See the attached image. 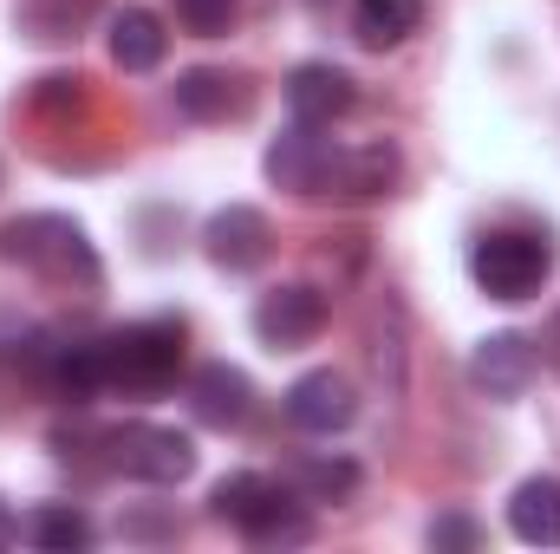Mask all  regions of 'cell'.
Segmentation results:
<instances>
[{
	"label": "cell",
	"mask_w": 560,
	"mask_h": 554,
	"mask_svg": "<svg viewBox=\"0 0 560 554\" xmlns=\"http://www.w3.org/2000/svg\"><path fill=\"white\" fill-rule=\"evenodd\" d=\"M7 535H13V529H7V516H0V542H7Z\"/></svg>",
	"instance_id": "603a6c76"
},
{
	"label": "cell",
	"mask_w": 560,
	"mask_h": 554,
	"mask_svg": "<svg viewBox=\"0 0 560 554\" xmlns=\"http://www.w3.org/2000/svg\"><path fill=\"white\" fill-rule=\"evenodd\" d=\"M183 320H131L105 339H92L98 353V379L118 392H163L183 372Z\"/></svg>",
	"instance_id": "6da1fadb"
},
{
	"label": "cell",
	"mask_w": 560,
	"mask_h": 554,
	"mask_svg": "<svg viewBox=\"0 0 560 554\" xmlns=\"http://www.w3.org/2000/svg\"><path fill=\"white\" fill-rule=\"evenodd\" d=\"M555 353H560V333H555Z\"/></svg>",
	"instance_id": "cb8c5ba5"
},
{
	"label": "cell",
	"mask_w": 560,
	"mask_h": 554,
	"mask_svg": "<svg viewBox=\"0 0 560 554\" xmlns=\"http://www.w3.org/2000/svg\"><path fill=\"white\" fill-rule=\"evenodd\" d=\"M339 157L346 150L332 138H319V125L293 118V131L268 143V176L293 196H326V189H339Z\"/></svg>",
	"instance_id": "8992f818"
},
{
	"label": "cell",
	"mask_w": 560,
	"mask_h": 554,
	"mask_svg": "<svg viewBox=\"0 0 560 554\" xmlns=\"http://www.w3.org/2000/svg\"><path fill=\"white\" fill-rule=\"evenodd\" d=\"M359 412V399H352V385L326 366V372H306V379H293L287 385V417L300 424V430H313V437H332V430H346Z\"/></svg>",
	"instance_id": "9c48e42d"
},
{
	"label": "cell",
	"mask_w": 560,
	"mask_h": 554,
	"mask_svg": "<svg viewBox=\"0 0 560 554\" xmlns=\"http://www.w3.org/2000/svg\"><path fill=\"white\" fill-rule=\"evenodd\" d=\"M235 85H242V79H229V72H215V66H196V72L176 79V105H183L189 118H229V112L248 105V92H235Z\"/></svg>",
	"instance_id": "9a60e30c"
},
{
	"label": "cell",
	"mask_w": 560,
	"mask_h": 554,
	"mask_svg": "<svg viewBox=\"0 0 560 554\" xmlns=\"http://www.w3.org/2000/svg\"><path fill=\"white\" fill-rule=\"evenodd\" d=\"M189 399H196V417L202 424H242L248 417V372H235V366H202L196 379H189Z\"/></svg>",
	"instance_id": "5bb4252c"
},
{
	"label": "cell",
	"mask_w": 560,
	"mask_h": 554,
	"mask_svg": "<svg viewBox=\"0 0 560 554\" xmlns=\"http://www.w3.org/2000/svg\"><path fill=\"white\" fill-rule=\"evenodd\" d=\"M26 542L46 554H79V549H92V522L72 503H46V509L26 516Z\"/></svg>",
	"instance_id": "e0dca14e"
},
{
	"label": "cell",
	"mask_w": 560,
	"mask_h": 554,
	"mask_svg": "<svg viewBox=\"0 0 560 554\" xmlns=\"http://www.w3.org/2000/svg\"><path fill=\"white\" fill-rule=\"evenodd\" d=\"M423 26V0H359L352 7V33L365 46H398Z\"/></svg>",
	"instance_id": "2e32d148"
},
{
	"label": "cell",
	"mask_w": 560,
	"mask_h": 554,
	"mask_svg": "<svg viewBox=\"0 0 560 554\" xmlns=\"http://www.w3.org/2000/svg\"><path fill=\"white\" fill-rule=\"evenodd\" d=\"M293 483L306 489V503H339V496L359 489V470H352L346 457H306V463L293 470Z\"/></svg>",
	"instance_id": "ffe728a7"
},
{
	"label": "cell",
	"mask_w": 560,
	"mask_h": 554,
	"mask_svg": "<svg viewBox=\"0 0 560 554\" xmlns=\"http://www.w3.org/2000/svg\"><path fill=\"white\" fill-rule=\"evenodd\" d=\"M268 249H275V229H268V216H261V209L229 203V209H215V216H209V262H215V268L248 275V268H261V262H268Z\"/></svg>",
	"instance_id": "ba28073f"
},
{
	"label": "cell",
	"mask_w": 560,
	"mask_h": 554,
	"mask_svg": "<svg viewBox=\"0 0 560 554\" xmlns=\"http://www.w3.org/2000/svg\"><path fill=\"white\" fill-rule=\"evenodd\" d=\"M98 13V0H20V26L26 39H79V26Z\"/></svg>",
	"instance_id": "d6986e66"
},
{
	"label": "cell",
	"mask_w": 560,
	"mask_h": 554,
	"mask_svg": "<svg viewBox=\"0 0 560 554\" xmlns=\"http://www.w3.org/2000/svg\"><path fill=\"white\" fill-rule=\"evenodd\" d=\"M313 7H326V0H313Z\"/></svg>",
	"instance_id": "d4e9b609"
},
{
	"label": "cell",
	"mask_w": 560,
	"mask_h": 554,
	"mask_svg": "<svg viewBox=\"0 0 560 554\" xmlns=\"http://www.w3.org/2000/svg\"><path fill=\"white\" fill-rule=\"evenodd\" d=\"M176 20H183L189 33L215 39V33H229V20H235V0H176Z\"/></svg>",
	"instance_id": "44dd1931"
},
{
	"label": "cell",
	"mask_w": 560,
	"mask_h": 554,
	"mask_svg": "<svg viewBox=\"0 0 560 554\" xmlns=\"http://www.w3.org/2000/svg\"><path fill=\"white\" fill-rule=\"evenodd\" d=\"M319 326H326V293L306 287V280L268 287V293L255 300V333H261L275 353H293V346L319 339Z\"/></svg>",
	"instance_id": "52a82bcc"
},
{
	"label": "cell",
	"mask_w": 560,
	"mask_h": 554,
	"mask_svg": "<svg viewBox=\"0 0 560 554\" xmlns=\"http://www.w3.org/2000/svg\"><path fill=\"white\" fill-rule=\"evenodd\" d=\"M509 529L535 549H560V483L555 476H528L509 496Z\"/></svg>",
	"instance_id": "4fadbf2b"
},
{
	"label": "cell",
	"mask_w": 560,
	"mask_h": 554,
	"mask_svg": "<svg viewBox=\"0 0 560 554\" xmlns=\"http://www.w3.org/2000/svg\"><path fill=\"white\" fill-rule=\"evenodd\" d=\"M430 549H482V529L469 516H436L430 522Z\"/></svg>",
	"instance_id": "7402d4cb"
},
{
	"label": "cell",
	"mask_w": 560,
	"mask_h": 554,
	"mask_svg": "<svg viewBox=\"0 0 560 554\" xmlns=\"http://www.w3.org/2000/svg\"><path fill=\"white\" fill-rule=\"evenodd\" d=\"M476 385L489 392V399H522L528 392V379H535V346L522 339V333H495V339H482L476 346Z\"/></svg>",
	"instance_id": "8fae6325"
},
{
	"label": "cell",
	"mask_w": 560,
	"mask_h": 554,
	"mask_svg": "<svg viewBox=\"0 0 560 554\" xmlns=\"http://www.w3.org/2000/svg\"><path fill=\"white\" fill-rule=\"evenodd\" d=\"M105 450H112V470L138 483H183L196 470V443L170 424H118L105 430Z\"/></svg>",
	"instance_id": "5b68a950"
},
{
	"label": "cell",
	"mask_w": 560,
	"mask_h": 554,
	"mask_svg": "<svg viewBox=\"0 0 560 554\" xmlns=\"http://www.w3.org/2000/svg\"><path fill=\"white\" fill-rule=\"evenodd\" d=\"M469 275H476V287L489 300H509L515 307V300H535L541 280L555 275V249L541 235H522V229H489L469 249Z\"/></svg>",
	"instance_id": "3957f363"
},
{
	"label": "cell",
	"mask_w": 560,
	"mask_h": 554,
	"mask_svg": "<svg viewBox=\"0 0 560 554\" xmlns=\"http://www.w3.org/2000/svg\"><path fill=\"white\" fill-rule=\"evenodd\" d=\"M0 262H20L33 275L59 280V287H98V255L85 242V229L72 216H20L0 229Z\"/></svg>",
	"instance_id": "7a4b0ae2"
},
{
	"label": "cell",
	"mask_w": 560,
	"mask_h": 554,
	"mask_svg": "<svg viewBox=\"0 0 560 554\" xmlns=\"http://www.w3.org/2000/svg\"><path fill=\"white\" fill-rule=\"evenodd\" d=\"M209 509L229 529H242L248 542H306V516L293 509V496L280 489L275 476H255V470L222 476L215 496H209Z\"/></svg>",
	"instance_id": "277c9868"
},
{
	"label": "cell",
	"mask_w": 560,
	"mask_h": 554,
	"mask_svg": "<svg viewBox=\"0 0 560 554\" xmlns=\"http://www.w3.org/2000/svg\"><path fill=\"white\" fill-rule=\"evenodd\" d=\"M392 183H398V150L392 143H365V150L339 157V189L346 196H385Z\"/></svg>",
	"instance_id": "ac0fdd59"
},
{
	"label": "cell",
	"mask_w": 560,
	"mask_h": 554,
	"mask_svg": "<svg viewBox=\"0 0 560 554\" xmlns=\"http://www.w3.org/2000/svg\"><path fill=\"white\" fill-rule=\"evenodd\" d=\"M163 53H170V33H163V20H156L150 7L112 13V59H118L125 72H156Z\"/></svg>",
	"instance_id": "7c38bea8"
},
{
	"label": "cell",
	"mask_w": 560,
	"mask_h": 554,
	"mask_svg": "<svg viewBox=\"0 0 560 554\" xmlns=\"http://www.w3.org/2000/svg\"><path fill=\"white\" fill-rule=\"evenodd\" d=\"M352 79L339 72V66H293V79H287V105H293V118L300 125H332V118H346L352 112Z\"/></svg>",
	"instance_id": "30bf717a"
}]
</instances>
